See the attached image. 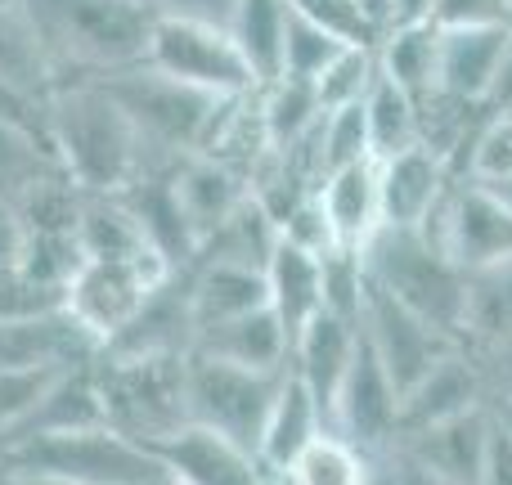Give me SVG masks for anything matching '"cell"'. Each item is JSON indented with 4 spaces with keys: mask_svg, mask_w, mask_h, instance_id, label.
I'll return each instance as SVG.
<instances>
[{
    "mask_svg": "<svg viewBox=\"0 0 512 485\" xmlns=\"http://www.w3.org/2000/svg\"><path fill=\"white\" fill-rule=\"evenodd\" d=\"M108 427L135 445H158L162 436L189 427V355L167 360H95Z\"/></svg>",
    "mask_w": 512,
    "mask_h": 485,
    "instance_id": "6",
    "label": "cell"
},
{
    "mask_svg": "<svg viewBox=\"0 0 512 485\" xmlns=\"http://www.w3.org/2000/svg\"><path fill=\"white\" fill-rule=\"evenodd\" d=\"M176 198H180V207H185L189 225H194L198 247H203L212 234H221L225 225L239 216V207L252 198V176H243L230 162L189 158L185 167L176 171Z\"/></svg>",
    "mask_w": 512,
    "mask_h": 485,
    "instance_id": "21",
    "label": "cell"
},
{
    "mask_svg": "<svg viewBox=\"0 0 512 485\" xmlns=\"http://www.w3.org/2000/svg\"><path fill=\"white\" fill-rule=\"evenodd\" d=\"M360 256L373 288L396 297L454 342L468 337L472 279L423 230H382Z\"/></svg>",
    "mask_w": 512,
    "mask_h": 485,
    "instance_id": "4",
    "label": "cell"
},
{
    "mask_svg": "<svg viewBox=\"0 0 512 485\" xmlns=\"http://www.w3.org/2000/svg\"><path fill=\"white\" fill-rule=\"evenodd\" d=\"M378 167H382V230H427V221L441 212L445 194L459 180V171L427 144H418V149L400 153L391 162H378Z\"/></svg>",
    "mask_w": 512,
    "mask_h": 485,
    "instance_id": "16",
    "label": "cell"
},
{
    "mask_svg": "<svg viewBox=\"0 0 512 485\" xmlns=\"http://www.w3.org/2000/svg\"><path fill=\"white\" fill-rule=\"evenodd\" d=\"M495 418H499V423H504V432L512 436V409H495Z\"/></svg>",
    "mask_w": 512,
    "mask_h": 485,
    "instance_id": "43",
    "label": "cell"
},
{
    "mask_svg": "<svg viewBox=\"0 0 512 485\" xmlns=\"http://www.w3.org/2000/svg\"><path fill=\"white\" fill-rule=\"evenodd\" d=\"M490 445H495V409H481V414L400 436L391 450L414 463L432 485H481Z\"/></svg>",
    "mask_w": 512,
    "mask_h": 485,
    "instance_id": "13",
    "label": "cell"
},
{
    "mask_svg": "<svg viewBox=\"0 0 512 485\" xmlns=\"http://www.w3.org/2000/svg\"><path fill=\"white\" fill-rule=\"evenodd\" d=\"M117 198H122V207L131 212L135 230L149 243V252H158L171 270H189V265L198 261V234L176 198V171H171V176H162V171H140Z\"/></svg>",
    "mask_w": 512,
    "mask_h": 485,
    "instance_id": "18",
    "label": "cell"
},
{
    "mask_svg": "<svg viewBox=\"0 0 512 485\" xmlns=\"http://www.w3.org/2000/svg\"><path fill=\"white\" fill-rule=\"evenodd\" d=\"M198 310H194V265L171 274L144 310L126 324L122 337L99 351V360H167V355H194Z\"/></svg>",
    "mask_w": 512,
    "mask_h": 485,
    "instance_id": "12",
    "label": "cell"
},
{
    "mask_svg": "<svg viewBox=\"0 0 512 485\" xmlns=\"http://www.w3.org/2000/svg\"><path fill=\"white\" fill-rule=\"evenodd\" d=\"M373 472H378V454L360 450L355 441L328 427L292 459V468L283 472V485H373Z\"/></svg>",
    "mask_w": 512,
    "mask_h": 485,
    "instance_id": "29",
    "label": "cell"
},
{
    "mask_svg": "<svg viewBox=\"0 0 512 485\" xmlns=\"http://www.w3.org/2000/svg\"><path fill=\"white\" fill-rule=\"evenodd\" d=\"M95 81H104L108 95L131 117L135 135H140V149H144L140 167H149L153 158H167L171 167H180L189 158H203L225 108L234 104V99H216L194 86H180V81L153 72L149 63L113 72V77H95Z\"/></svg>",
    "mask_w": 512,
    "mask_h": 485,
    "instance_id": "2",
    "label": "cell"
},
{
    "mask_svg": "<svg viewBox=\"0 0 512 485\" xmlns=\"http://www.w3.org/2000/svg\"><path fill=\"white\" fill-rule=\"evenodd\" d=\"M171 274L180 270H171L158 252L140 256V261H81L63 288V315L104 351L113 337L126 333V324L140 315L144 301Z\"/></svg>",
    "mask_w": 512,
    "mask_h": 485,
    "instance_id": "8",
    "label": "cell"
},
{
    "mask_svg": "<svg viewBox=\"0 0 512 485\" xmlns=\"http://www.w3.org/2000/svg\"><path fill=\"white\" fill-rule=\"evenodd\" d=\"M512 342V265L472 279V310L463 346H495Z\"/></svg>",
    "mask_w": 512,
    "mask_h": 485,
    "instance_id": "35",
    "label": "cell"
},
{
    "mask_svg": "<svg viewBox=\"0 0 512 485\" xmlns=\"http://www.w3.org/2000/svg\"><path fill=\"white\" fill-rule=\"evenodd\" d=\"M324 432H328V418H324V409H319V400L310 396L288 369L279 396H274V409H270V423H265L261 454H256V459H261V468L270 472V477H283V472L292 468V459Z\"/></svg>",
    "mask_w": 512,
    "mask_h": 485,
    "instance_id": "24",
    "label": "cell"
},
{
    "mask_svg": "<svg viewBox=\"0 0 512 485\" xmlns=\"http://www.w3.org/2000/svg\"><path fill=\"white\" fill-rule=\"evenodd\" d=\"M265 283H270V310L297 342L301 328L315 315H324V265H319V256L301 252V247L279 243L270 270H265Z\"/></svg>",
    "mask_w": 512,
    "mask_h": 485,
    "instance_id": "27",
    "label": "cell"
},
{
    "mask_svg": "<svg viewBox=\"0 0 512 485\" xmlns=\"http://www.w3.org/2000/svg\"><path fill=\"white\" fill-rule=\"evenodd\" d=\"M0 481L50 485H167V468L113 427L27 436L0 450Z\"/></svg>",
    "mask_w": 512,
    "mask_h": 485,
    "instance_id": "3",
    "label": "cell"
},
{
    "mask_svg": "<svg viewBox=\"0 0 512 485\" xmlns=\"http://www.w3.org/2000/svg\"><path fill=\"white\" fill-rule=\"evenodd\" d=\"M319 158H324V180L333 176V171L360 167V162H378L373 158L364 104L342 108V113H328L324 122H319Z\"/></svg>",
    "mask_w": 512,
    "mask_h": 485,
    "instance_id": "37",
    "label": "cell"
},
{
    "mask_svg": "<svg viewBox=\"0 0 512 485\" xmlns=\"http://www.w3.org/2000/svg\"><path fill=\"white\" fill-rule=\"evenodd\" d=\"M459 180H472V185L499 189L512 180V113H495L481 135L472 140L468 158H463Z\"/></svg>",
    "mask_w": 512,
    "mask_h": 485,
    "instance_id": "39",
    "label": "cell"
},
{
    "mask_svg": "<svg viewBox=\"0 0 512 485\" xmlns=\"http://www.w3.org/2000/svg\"><path fill=\"white\" fill-rule=\"evenodd\" d=\"M495 194H499V198H504V203L512 207V180H508V185H499V189H495Z\"/></svg>",
    "mask_w": 512,
    "mask_h": 485,
    "instance_id": "44",
    "label": "cell"
},
{
    "mask_svg": "<svg viewBox=\"0 0 512 485\" xmlns=\"http://www.w3.org/2000/svg\"><path fill=\"white\" fill-rule=\"evenodd\" d=\"M441 68H436V95L463 108L490 113V95L499 86L512 54V9L463 5L441 9Z\"/></svg>",
    "mask_w": 512,
    "mask_h": 485,
    "instance_id": "7",
    "label": "cell"
},
{
    "mask_svg": "<svg viewBox=\"0 0 512 485\" xmlns=\"http://www.w3.org/2000/svg\"><path fill=\"white\" fill-rule=\"evenodd\" d=\"M481 409H495L490 405L486 364H481V355L472 346H459L414 391H405V400H400V436L427 432V427L454 423V418L481 414Z\"/></svg>",
    "mask_w": 512,
    "mask_h": 485,
    "instance_id": "15",
    "label": "cell"
},
{
    "mask_svg": "<svg viewBox=\"0 0 512 485\" xmlns=\"http://www.w3.org/2000/svg\"><path fill=\"white\" fill-rule=\"evenodd\" d=\"M486 364L490 378V405L495 409H512V342H495V346H472Z\"/></svg>",
    "mask_w": 512,
    "mask_h": 485,
    "instance_id": "40",
    "label": "cell"
},
{
    "mask_svg": "<svg viewBox=\"0 0 512 485\" xmlns=\"http://www.w3.org/2000/svg\"><path fill=\"white\" fill-rule=\"evenodd\" d=\"M427 239L441 247L468 279L512 265V207L495 189L454 180L441 212L427 221Z\"/></svg>",
    "mask_w": 512,
    "mask_h": 485,
    "instance_id": "10",
    "label": "cell"
},
{
    "mask_svg": "<svg viewBox=\"0 0 512 485\" xmlns=\"http://www.w3.org/2000/svg\"><path fill=\"white\" fill-rule=\"evenodd\" d=\"M364 117H369V140H373V158L378 162H391L423 144V108H418L414 95L391 86L387 77H378V86L369 90Z\"/></svg>",
    "mask_w": 512,
    "mask_h": 485,
    "instance_id": "31",
    "label": "cell"
},
{
    "mask_svg": "<svg viewBox=\"0 0 512 485\" xmlns=\"http://www.w3.org/2000/svg\"><path fill=\"white\" fill-rule=\"evenodd\" d=\"M351 45H342L328 27L306 14V5H288V36H283V77L315 86Z\"/></svg>",
    "mask_w": 512,
    "mask_h": 485,
    "instance_id": "33",
    "label": "cell"
},
{
    "mask_svg": "<svg viewBox=\"0 0 512 485\" xmlns=\"http://www.w3.org/2000/svg\"><path fill=\"white\" fill-rule=\"evenodd\" d=\"M59 171L63 167L45 135L0 117V203L18 207L36 185H45V180L59 176Z\"/></svg>",
    "mask_w": 512,
    "mask_h": 485,
    "instance_id": "30",
    "label": "cell"
},
{
    "mask_svg": "<svg viewBox=\"0 0 512 485\" xmlns=\"http://www.w3.org/2000/svg\"><path fill=\"white\" fill-rule=\"evenodd\" d=\"M382 77L414 95L418 104L436 95V68H441V14L436 5H409L405 23L382 41L378 50Z\"/></svg>",
    "mask_w": 512,
    "mask_h": 485,
    "instance_id": "23",
    "label": "cell"
},
{
    "mask_svg": "<svg viewBox=\"0 0 512 485\" xmlns=\"http://www.w3.org/2000/svg\"><path fill=\"white\" fill-rule=\"evenodd\" d=\"M328 427L369 454H382L400 441V387L391 382V373L382 369V360L373 355V346L364 337Z\"/></svg>",
    "mask_w": 512,
    "mask_h": 485,
    "instance_id": "14",
    "label": "cell"
},
{
    "mask_svg": "<svg viewBox=\"0 0 512 485\" xmlns=\"http://www.w3.org/2000/svg\"><path fill=\"white\" fill-rule=\"evenodd\" d=\"M319 207H324L337 247L364 252L382 234V167L360 162V167L333 171L319 185Z\"/></svg>",
    "mask_w": 512,
    "mask_h": 485,
    "instance_id": "22",
    "label": "cell"
},
{
    "mask_svg": "<svg viewBox=\"0 0 512 485\" xmlns=\"http://www.w3.org/2000/svg\"><path fill=\"white\" fill-rule=\"evenodd\" d=\"M355 355H360V324H346L333 315H315L292 342V378L319 400L328 423H333L337 396L351 378Z\"/></svg>",
    "mask_w": 512,
    "mask_h": 485,
    "instance_id": "19",
    "label": "cell"
},
{
    "mask_svg": "<svg viewBox=\"0 0 512 485\" xmlns=\"http://www.w3.org/2000/svg\"><path fill=\"white\" fill-rule=\"evenodd\" d=\"M378 77H382L378 50H355V45H351V50H346L342 59H337L333 68L315 81V99H319V108H324V117L364 104V99H369V90L378 86Z\"/></svg>",
    "mask_w": 512,
    "mask_h": 485,
    "instance_id": "36",
    "label": "cell"
},
{
    "mask_svg": "<svg viewBox=\"0 0 512 485\" xmlns=\"http://www.w3.org/2000/svg\"><path fill=\"white\" fill-rule=\"evenodd\" d=\"M261 485H283V477H265Z\"/></svg>",
    "mask_w": 512,
    "mask_h": 485,
    "instance_id": "45",
    "label": "cell"
},
{
    "mask_svg": "<svg viewBox=\"0 0 512 485\" xmlns=\"http://www.w3.org/2000/svg\"><path fill=\"white\" fill-rule=\"evenodd\" d=\"M77 364H41V369H0V445L41 409V400L59 387V378Z\"/></svg>",
    "mask_w": 512,
    "mask_h": 485,
    "instance_id": "34",
    "label": "cell"
},
{
    "mask_svg": "<svg viewBox=\"0 0 512 485\" xmlns=\"http://www.w3.org/2000/svg\"><path fill=\"white\" fill-rule=\"evenodd\" d=\"M0 81L36 99H50L59 86L50 45L32 18V5H0Z\"/></svg>",
    "mask_w": 512,
    "mask_h": 485,
    "instance_id": "25",
    "label": "cell"
},
{
    "mask_svg": "<svg viewBox=\"0 0 512 485\" xmlns=\"http://www.w3.org/2000/svg\"><path fill=\"white\" fill-rule=\"evenodd\" d=\"M360 337L373 346L382 369H387L391 382L400 387V400H405V391H414L445 355L463 346V342H454V337H445L441 328H432L423 315H414L409 306H400L396 297L373 288V283H369V301H364V315H360Z\"/></svg>",
    "mask_w": 512,
    "mask_h": 485,
    "instance_id": "11",
    "label": "cell"
},
{
    "mask_svg": "<svg viewBox=\"0 0 512 485\" xmlns=\"http://www.w3.org/2000/svg\"><path fill=\"white\" fill-rule=\"evenodd\" d=\"M230 5H162L149 45V68L216 99L261 95L248 59L230 36Z\"/></svg>",
    "mask_w": 512,
    "mask_h": 485,
    "instance_id": "5",
    "label": "cell"
},
{
    "mask_svg": "<svg viewBox=\"0 0 512 485\" xmlns=\"http://www.w3.org/2000/svg\"><path fill=\"white\" fill-rule=\"evenodd\" d=\"M283 378L288 373L270 378V373H248L234 364L207 360V355H189V423L225 436L256 459Z\"/></svg>",
    "mask_w": 512,
    "mask_h": 485,
    "instance_id": "9",
    "label": "cell"
},
{
    "mask_svg": "<svg viewBox=\"0 0 512 485\" xmlns=\"http://www.w3.org/2000/svg\"><path fill=\"white\" fill-rule=\"evenodd\" d=\"M149 454L167 468L171 485H261L270 477L248 450L198 423L162 436L158 445H149Z\"/></svg>",
    "mask_w": 512,
    "mask_h": 485,
    "instance_id": "17",
    "label": "cell"
},
{
    "mask_svg": "<svg viewBox=\"0 0 512 485\" xmlns=\"http://www.w3.org/2000/svg\"><path fill=\"white\" fill-rule=\"evenodd\" d=\"M270 306V283L261 270L248 265H225V261H194V310H198V333L230 319L256 315Z\"/></svg>",
    "mask_w": 512,
    "mask_h": 485,
    "instance_id": "26",
    "label": "cell"
},
{
    "mask_svg": "<svg viewBox=\"0 0 512 485\" xmlns=\"http://www.w3.org/2000/svg\"><path fill=\"white\" fill-rule=\"evenodd\" d=\"M481 485H512V436L504 432V423L495 418V445H490L486 459V477Z\"/></svg>",
    "mask_w": 512,
    "mask_h": 485,
    "instance_id": "42",
    "label": "cell"
},
{
    "mask_svg": "<svg viewBox=\"0 0 512 485\" xmlns=\"http://www.w3.org/2000/svg\"><path fill=\"white\" fill-rule=\"evenodd\" d=\"M324 265V315L360 324L364 301H369V274H364V256L333 247L328 256H319Z\"/></svg>",
    "mask_w": 512,
    "mask_h": 485,
    "instance_id": "38",
    "label": "cell"
},
{
    "mask_svg": "<svg viewBox=\"0 0 512 485\" xmlns=\"http://www.w3.org/2000/svg\"><path fill=\"white\" fill-rule=\"evenodd\" d=\"M230 36L248 59L256 86H274L283 77V36H288V5L279 0H239L230 5Z\"/></svg>",
    "mask_w": 512,
    "mask_h": 485,
    "instance_id": "28",
    "label": "cell"
},
{
    "mask_svg": "<svg viewBox=\"0 0 512 485\" xmlns=\"http://www.w3.org/2000/svg\"><path fill=\"white\" fill-rule=\"evenodd\" d=\"M50 149L90 198H117L140 176V135L104 81H63L50 95Z\"/></svg>",
    "mask_w": 512,
    "mask_h": 485,
    "instance_id": "1",
    "label": "cell"
},
{
    "mask_svg": "<svg viewBox=\"0 0 512 485\" xmlns=\"http://www.w3.org/2000/svg\"><path fill=\"white\" fill-rule=\"evenodd\" d=\"M261 122H265L270 153L292 149V144H301L306 135H315L319 122H324V108H319V99H315V86L288 81V77L265 86L261 90Z\"/></svg>",
    "mask_w": 512,
    "mask_h": 485,
    "instance_id": "32",
    "label": "cell"
},
{
    "mask_svg": "<svg viewBox=\"0 0 512 485\" xmlns=\"http://www.w3.org/2000/svg\"><path fill=\"white\" fill-rule=\"evenodd\" d=\"M194 355H207V360L234 364V369L279 378V373L292 369V337H288V328L279 324V315L265 306V310H256V315L203 328L194 342Z\"/></svg>",
    "mask_w": 512,
    "mask_h": 485,
    "instance_id": "20",
    "label": "cell"
},
{
    "mask_svg": "<svg viewBox=\"0 0 512 485\" xmlns=\"http://www.w3.org/2000/svg\"><path fill=\"white\" fill-rule=\"evenodd\" d=\"M27 270V230L14 207L0 203V279H14Z\"/></svg>",
    "mask_w": 512,
    "mask_h": 485,
    "instance_id": "41",
    "label": "cell"
}]
</instances>
